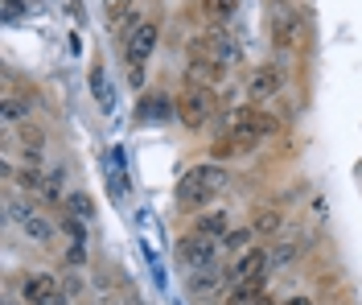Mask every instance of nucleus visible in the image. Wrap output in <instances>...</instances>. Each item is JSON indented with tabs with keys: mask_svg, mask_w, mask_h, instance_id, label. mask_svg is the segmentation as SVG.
<instances>
[{
	"mask_svg": "<svg viewBox=\"0 0 362 305\" xmlns=\"http://www.w3.org/2000/svg\"><path fill=\"white\" fill-rule=\"evenodd\" d=\"M230 182V173H226L223 165H194V169H185L177 182V202L181 207H210L218 194L226 190Z\"/></svg>",
	"mask_w": 362,
	"mask_h": 305,
	"instance_id": "obj_1",
	"label": "nucleus"
},
{
	"mask_svg": "<svg viewBox=\"0 0 362 305\" xmlns=\"http://www.w3.org/2000/svg\"><path fill=\"white\" fill-rule=\"evenodd\" d=\"M177 256H181V264H185L189 272L214 268V264H218V239H210V235H202V231H189L177 243Z\"/></svg>",
	"mask_w": 362,
	"mask_h": 305,
	"instance_id": "obj_2",
	"label": "nucleus"
},
{
	"mask_svg": "<svg viewBox=\"0 0 362 305\" xmlns=\"http://www.w3.org/2000/svg\"><path fill=\"white\" fill-rule=\"evenodd\" d=\"M268 264H272V252H264V248H247V252H243V256L223 272L226 293H230V289H239V284H247V281H259V277L268 272Z\"/></svg>",
	"mask_w": 362,
	"mask_h": 305,
	"instance_id": "obj_3",
	"label": "nucleus"
},
{
	"mask_svg": "<svg viewBox=\"0 0 362 305\" xmlns=\"http://www.w3.org/2000/svg\"><path fill=\"white\" fill-rule=\"evenodd\" d=\"M21 301L25 305H70V297L49 272H29L21 281Z\"/></svg>",
	"mask_w": 362,
	"mask_h": 305,
	"instance_id": "obj_4",
	"label": "nucleus"
},
{
	"mask_svg": "<svg viewBox=\"0 0 362 305\" xmlns=\"http://www.w3.org/2000/svg\"><path fill=\"white\" fill-rule=\"evenodd\" d=\"M226 132L239 141V149L259 144L264 141V108H235L230 120H226Z\"/></svg>",
	"mask_w": 362,
	"mask_h": 305,
	"instance_id": "obj_5",
	"label": "nucleus"
},
{
	"mask_svg": "<svg viewBox=\"0 0 362 305\" xmlns=\"http://www.w3.org/2000/svg\"><path fill=\"white\" fill-rule=\"evenodd\" d=\"M296 38H300V13L284 0L272 4V42H276V50H293Z\"/></svg>",
	"mask_w": 362,
	"mask_h": 305,
	"instance_id": "obj_6",
	"label": "nucleus"
},
{
	"mask_svg": "<svg viewBox=\"0 0 362 305\" xmlns=\"http://www.w3.org/2000/svg\"><path fill=\"white\" fill-rule=\"evenodd\" d=\"M8 219L21 227L33 243H54V223L37 214V207H25V202H8Z\"/></svg>",
	"mask_w": 362,
	"mask_h": 305,
	"instance_id": "obj_7",
	"label": "nucleus"
},
{
	"mask_svg": "<svg viewBox=\"0 0 362 305\" xmlns=\"http://www.w3.org/2000/svg\"><path fill=\"white\" fill-rule=\"evenodd\" d=\"M177 116L185 128H202L206 116H210V91L206 87H189V91L177 99Z\"/></svg>",
	"mask_w": 362,
	"mask_h": 305,
	"instance_id": "obj_8",
	"label": "nucleus"
},
{
	"mask_svg": "<svg viewBox=\"0 0 362 305\" xmlns=\"http://www.w3.org/2000/svg\"><path fill=\"white\" fill-rule=\"evenodd\" d=\"M153 50H157V25L153 21H144L132 38H124V58H128V67H144Z\"/></svg>",
	"mask_w": 362,
	"mask_h": 305,
	"instance_id": "obj_9",
	"label": "nucleus"
},
{
	"mask_svg": "<svg viewBox=\"0 0 362 305\" xmlns=\"http://www.w3.org/2000/svg\"><path fill=\"white\" fill-rule=\"evenodd\" d=\"M280 87H284V67H259V71L251 74L247 95H251V103H268Z\"/></svg>",
	"mask_w": 362,
	"mask_h": 305,
	"instance_id": "obj_10",
	"label": "nucleus"
},
{
	"mask_svg": "<svg viewBox=\"0 0 362 305\" xmlns=\"http://www.w3.org/2000/svg\"><path fill=\"white\" fill-rule=\"evenodd\" d=\"M218 289H226L218 264H214V268H198V272H189V293H194V297H210V293H218Z\"/></svg>",
	"mask_w": 362,
	"mask_h": 305,
	"instance_id": "obj_11",
	"label": "nucleus"
},
{
	"mask_svg": "<svg viewBox=\"0 0 362 305\" xmlns=\"http://www.w3.org/2000/svg\"><path fill=\"white\" fill-rule=\"evenodd\" d=\"M90 95H95V103H99V112H115V87H112V79L99 71H90Z\"/></svg>",
	"mask_w": 362,
	"mask_h": 305,
	"instance_id": "obj_12",
	"label": "nucleus"
},
{
	"mask_svg": "<svg viewBox=\"0 0 362 305\" xmlns=\"http://www.w3.org/2000/svg\"><path fill=\"white\" fill-rule=\"evenodd\" d=\"M194 231H202V235H210V239L223 243V235L230 231V219H226V211H206V214L194 219Z\"/></svg>",
	"mask_w": 362,
	"mask_h": 305,
	"instance_id": "obj_13",
	"label": "nucleus"
},
{
	"mask_svg": "<svg viewBox=\"0 0 362 305\" xmlns=\"http://www.w3.org/2000/svg\"><path fill=\"white\" fill-rule=\"evenodd\" d=\"M206 46H210V54H214V62H223V67H230V62L239 58V50H235V42H230L226 29H214V33L206 38Z\"/></svg>",
	"mask_w": 362,
	"mask_h": 305,
	"instance_id": "obj_14",
	"label": "nucleus"
},
{
	"mask_svg": "<svg viewBox=\"0 0 362 305\" xmlns=\"http://www.w3.org/2000/svg\"><path fill=\"white\" fill-rule=\"evenodd\" d=\"M173 108H177V103H173L169 95H148V99L140 103V116L144 120H169L173 116Z\"/></svg>",
	"mask_w": 362,
	"mask_h": 305,
	"instance_id": "obj_15",
	"label": "nucleus"
},
{
	"mask_svg": "<svg viewBox=\"0 0 362 305\" xmlns=\"http://www.w3.org/2000/svg\"><path fill=\"white\" fill-rule=\"evenodd\" d=\"M280 227H284V214L276 211V207H268L264 214H255V223H251V231L259 235V239H272Z\"/></svg>",
	"mask_w": 362,
	"mask_h": 305,
	"instance_id": "obj_16",
	"label": "nucleus"
},
{
	"mask_svg": "<svg viewBox=\"0 0 362 305\" xmlns=\"http://www.w3.org/2000/svg\"><path fill=\"white\" fill-rule=\"evenodd\" d=\"M21 149H25V157H29V165L42 161V149H45L42 128H29V124H25V128H21Z\"/></svg>",
	"mask_w": 362,
	"mask_h": 305,
	"instance_id": "obj_17",
	"label": "nucleus"
},
{
	"mask_svg": "<svg viewBox=\"0 0 362 305\" xmlns=\"http://www.w3.org/2000/svg\"><path fill=\"white\" fill-rule=\"evenodd\" d=\"M251 239H255V231H251V227H239V231H226L218 248H223V252H235V256H243V252L251 248Z\"/></svg>",
	"mask_w": 362,
	"mask_h": 305,
	"instance_id": "obj_18",
	"label": "nucleus"
},
{
	"mask_svg": "<svg viewBox=\"0 0 362 305\" xmlns=\"http://www.w3.org/2000/svg\"><path fill=\"white\" fill-rule=\"evenodd\" d=\"M62 227H66V235H70V243H74V248H83V243H87V227H83V219L62 214Z\"/></svg>",
	"mask_w": 362,
	"mask_h": 305,
	"instance_id": "obj_19",
	"label": "nucleus"
},
{
	"mask_svg": "<svg viewBox=\"0 0 362 305\" xmlns=\"http://www.w3.org/2000/svg\"><path fill=\"white\" fill-rule=\"evenodd\" d=\"M300 248H305V243L280 239V243H276V252H272V264H288V260H296V256H300Z\"/></svg>",
	"mask_w": 362,
	"mask_h": 305,
	"instance_id": "obj_20",
	"label": "nucleus"
},
{
	"mask_svg": "<svg viewBox=\"0 0 362 305\" xmlns=\"http://www.w3.org/2000/svg\"><path fill=\"white\" fill-rule=\"evenodd\" d=\"M70 214H74V219H83V223H87V219H95V207H90V198L87 194H70Z\"/></svg>",
	"mask_w": 362,
	"mask_h": 305,
	"instance_id": "obj_21",
	"label": "nucleus"
},
{
	"mask_svg": "<svg viewBox=\"0 0 362 305\" xmlns=\"http://www.w3.org/2000/svg\"><path fill=\"white\" fill-rule=\"evenodd\" d=\"M235 4H239V0H206V13H210L214 21H226V17L235 13Z\"/></svg>",
	"mask_w": 362,
	"mask_h": 305,
	"instance_id": "obj_22",
	"label": "nucleus"
},
{
	"mask_svg": "<svg viewBox=\"0 0 362 305\" xmlns=\"http://www.w3.org/2000/svg\"><path fill=\"white\" fill-rule=\"evenodd\" d=\"M29 116V103H21V99H8V103H4V120H8V124H17V120H25Z\"/></svg>",
	"mask_w": 362,
	"mask_h": 305,
	"instance_id": "obj_23",
	"label": "nucleus"
},
{
	"mask_svg": "<svg viewBox=\"0 0 362 305\" xmlns=\"http://www.w3.org/2000/svg\"><path fill=\"white\" fill-rule=\"evenodd\" d=\"M235 305H272V297H264V293H255V297H247V301H235Z\"/></svg>",
	"mask_w": 362,
	"mask_h": 305,
	"instance_id": "obj_24",
	"label": "nucleus"
},
{
	"mask_svg": "<svg viewBox=\"0 0 362 305\" xmlns=\"http://www.w3.org/2000/svg\"><path fill=\"white\" fill-rule=\"evenodd\" d=\"M280 305H313L309 297H288V301H280Z\"/></svg>",
	"mask_w": 362,
	"mask_h": 305,
	"instance_id": "obj_25",
	"label": "nucleus"
},
{
	"mask_svg": "<svg viewBox=\"0 0 362 305\" xmlns=\"http://www.w3.org/2000/svg\"><path fill=\"white\" fill-rule=\"evenodd\" d=\"M4 305H17V301H4Z\"/></svg>",
	"mask_w": 362,
	"mask_h": 305,
	"instance_id": "obj_26",
	"label": "nucleus"
}]
</instances>
